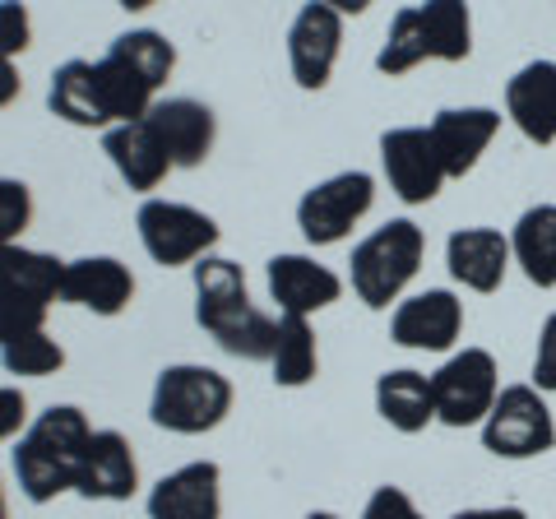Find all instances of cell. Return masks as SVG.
I'll return each mask as SVG.
<instances>
[{"label": "cell", "mask_w": 556, "mask_h": 519, "mask_svg": "<svg viewBox=\"0 0 556 519\" xmlns=\"http://www.w3.org/2000/svg\"><path fill=\"white\" fill-rule=\"evenodd\" d=\"M190 269H195V325L223 353H232L241 362H269L278 320H269L251 302L241 265H232L223 255H204Z\"/></svg>", "instance_id": "6da1fadb"}, {"label": "cell", "mask_w": 556, "mask_h": 519, "mask_svg": "<svg viewBox=\"0 0 556 519\" xmlns=\"http://www.w3.org/2000/svg\"><path fill=\"white\" fill-rule=\"evenodd\" d=\"M89 436L93 427L75 404H56L38 422H28L20 445H14V478H20V492L33 506H47L61 492H75V473Z\"/></svg>", "instance_id": "7a4b0ae2"}, {"label": "cell", "mask_w": 556, "mask_h": 519, "mask_svg": "<svg viewBox=\"0 0 556 519\" xmlns=\"http://www.w3.org/2000/svg\"><path fill=\"white\" fill-rule=\"evenodd\" d=\"M422 255H427V237L413 218H390L367 241H357L353 260H348V279H353L357 302L371 311H386L390 302H399L404 288L417 279V269H422Z\"/></svg>", "instance_id": "3957f363"}, {"label": "cell", "mask_w": 556, "mask_h": 519, "mask_svg": "<svg viewBox=\"0 0 556 519\" xmlns=\"http://www.w3.org/2000/svg\"><path fill=\"white\" fill-rule=\"evenodd\" d=\"M232 413V380L200 367V362H177V367L159 371L153 380L149 418L153 427L172 431V436H204Z\"/></svg>", "instance_id": "277c9868"}, {"label": "cell", "mask_w": 556, "mask_h": 519, "mask_svg": "<svg viewBox=\"0 0 556 519\" xmlns=\"http://www.w3.org/2000/svg\"><path fill=\"white\" fill-rule=\"evenodd\" d=\"M501 394L496 357L486 349H459L450 353L437 371H431V404H437V422L445 427H482Z\"/></svg>", "instance_id": "5b68a950"}, {"label": "cell", "mask_w": 556, "mask_h": 519, "mask_svg": "<svg viewBox=\"0 0 556 519\" xmlns=\"http://www.w3.org/2000/svg\"><path fill=\"white\" fill-rule=\"evenodd\" d=\"M556 445V418L538 385H506L482 422V450L496 459H538Z\"/></svg>", "instance_id": "8992f818"}, {"label": "cell", "mask_w": 556, "mask_h": 519, "mask_svg": "<svg viewBox=\"0 0 556 519\" xmlns=\"http://www.w3.org/2000/svg\"><path fill=\"white\" fill-rule=\"evenodd\" d=\"M376 204V177L371 172H334L298 200V228L311 246H334Z\"/></svg>", "instance_id": "52a82bcc"}, {"label": "cell", "mask_w": 556, "mask_h": 519, "mask_svg": "<svg viewBox=\"0 0 556 519\" xmlns=\"http://www.w3.org/2000/svg\"><path fill=\"white\" fill-rule=\"evenodd\" d=\"M135 228H139V241H144V251L153 265H195L204 260L208 251L218 246V223L190 210V204H177V200H144L135 214Z\"/></svg>", "instance_id": "ba28073f"}, {"label": "cell", "mask_w": 556, "mask_h": 519, "mask_svg": "<svg viewBox=\"0 0 556 519\" xmlns=\"http://www.w3.org/2000/svg\"><path fill=\"white\" fill-rule=\"evenodd\" d=\"M380 167H386V181L404 204H431L450 181L427 126H394L380 135Z\"/></svg>", "instance_id": "9c48e42d"}, {"label": "cell", "mask_w": 556, "mask_h": 519, "mask_svg": "<svg viewBox=\"0 0 556 519\" xmlns=\"http://www.w3.org/2000/svg\"><path fill=\"white\" fill-rule=\"evenodd\" d=\"M459 334H464V302L450 288L413 292L390 316V339L413 353H450Z\"/></svg>", "instance_id": "30bf717a"}, {"label": "cell", "mask_w": 556, "mask_h": 519, "mask_svg": "<svg viewBox=\"0 0 556 519\" xmlns=\"http://www.w3.org/2000/svg\"><path fill=\"white\" fill-rule=\"evenodd\" d=\"M339 47H343V14L320 5V0L302 5L288 28V65H292L298 89H306V93L325 89L329 75H334Z\"/></svg>", "instance_id": "8fae6325"}, {"label": "cell", "mask_w": 556, "mask_h": 519, "mask_svg": "<svg viewBox=\"0 0 556 519\" xmlns=\"http://www.w3.org/2000/svg\"><path fill=\"white\" fill-rule=\"evenodd\" d=\"M269 298L278 302V316H316L343 298V279L329 265H316L311 255H274L265 265Z\"/></svg>", "instance_id": "7c38bea8"}, {"label": "cell", "mask_w": 556, "mask_h": 519, "mask_svg": "<svg viewBox=\"0 0 556 519\" xmlns=\"http://www.w3.org/2000/svg\"><path fill=\"white\" fill-rule=\"evenodd\" d=\"M218 482H223V473L214 459L181 464L177 473H163L149 488L144 510H149V519H218L223 515Z\"/></svg>", "instance_id": "4fadbf2b"}, {"label": "cell", "mask_w": 556, "mask_h": 519, "mask_svg": "<svg viewBox=\"0 0 556 519\" xmlns=\"http://www.w3.org/2000/svg\"><path fill=\"white\" fill-rule=\"evenodd\" d=\"M431 140H437V153L445 163V177H468L482 153L492 149L496 130H501V112L496 107H445L431 116Z\"/></svg>", "instance_id": "5bb4252c"}, {"label": "cell", "mask_w": 556, "mask_h": 519, "mask_svg": "<svg viewBox=\"0 0 556 519\" xmlns=\"http://www.w3.org/2000/svg\"><path fill=\"white\" fill-rule=\"evenodd\" d=\"M139 488V464L135 450L121 431H93L84 445L79 473H75V492L84 501H130Z\"/></svg>", "instance_id": "9a60e30c"}, {"label": "cell", "mask_w": 556, "mask_h": 519, "mask_svg": "<svg viewBox=\"0 0 556 519\" xmlns=\"http://www.w3.org/2000/svg\"><path fill=\"white\" fill-rule=\"evenodd\" d=\"M450 279L468 292H496L506 283V269L515 265L510 237L496 228H455L445 241Z\"/></svg>", "instance_id": "2e32d148"}, {"label": "cell", "mask_w": 556, "mask_h": 519, "mask_svg": "<svg viewBox=\"0 0 556 519\" xmlns=\"http://www.w3.org/2000/svg\"><path fill=\"white\" fill-rule=\"evenodd\" d=\"M130 298H135V279L116 255H84L65 265V279H61L65 306H84L93 316H121Z\"/></svg>", "instance_id": "e0dca14e"}, {"label": "cell", "mask_w": 556, "mask_h": 519, "mask_svg": "<svg viewBox=\"0 0 556 519\" xmlns=\"http://www.w3.org/2000/svg\"><path fill=\"white\" fill-rule=\"evenodd\" d=\"M149 126L159 130V140L167 149L172 167H200L214 149V135H218V121L214 112L195 98H163L149 107Z\"/></svg>", "instance_id": "ac0fdd59"}, {"label": "cell", "mask_w": 556, "mask_h": 519, "mask_svg": "<svg viewBox=\"0 0 556 519\" xmlns=\"http://www.w3.org/2000/svg\"><path fill=\"white\" fill-rule=\"evenodd\" d=\"M506 116L529 144H556V61H529L506 84Z\"/></svg>", "instance_id": "d6986e66"}, {"label": "cell", "mask_w": 556, "mask_h": 519, "mask_svg": "<svg viewBox=\"0 0 556 519\" xmlns=\"http://www.w3.org/2000/svg\"><path fill=\"white\" fill-rule=\"evenodd\" d=\"M102 153L112 159V167L121 172V181L130 190H159L163 177L172 172L167 149L149 121H126V126L102 130Z\"/></svg>", "instance_id": "ffe728a7"}, {"label": "cell", "mask_w": 556, "mask_h": 519, "mask_svg": "<svg viewBox=\"0 0 556 519\" xmlns=\"http://www.w3.org/2000/svg\"><path fill=\"white\" fill-rule=\"evenodd\" d=\"M47 107L61 121L79 130H112L108 107H102V89H98V65L93 61H65L51 75L47 89Z\"/></svg>", "instance_id": "44dd1931"}, {"label": "cell", "mask_w": 556, "mask_h": 519, "mask_svg": "<svg viewBox=\"0 0 556 519\" xmlns=\"http://www.w3.org/2000/svg\"><path fill=\"white\" fill-rule=\"evenodd\" d=\"M376 413L394 431H404V436L427 431L431 422H437V404H431V376L413 371V367L386 371L376 380Z\"/></svg>", "instance_id": "7402d4cb"}, {"label": "cell", "mask_w": 556, "mask_h": 519, "mask_svg": "<svg viewBox=\"0 0 556 519\" xmlns=\"http://www.w3.org/2000/svg\"><path fill=\"white\" fill-rule=\"evenodd\" d=\"M510 255L533 288H556V204H529L510 228Z\"/></svg>", "instance_id": "603a6c76"}, {"label": "cell", "mask_w": 556, "mask_h": 519, "mask_svg": "<svg viewBox=\"0 0 556 519\" xmlns=\"http://www.w3.org/2000/svg\"><path fill=\"white\" fill-rule=\"evenodd\" d=\"M269 371H274V385H283V390H302L316 380L320 349H316V330H311L306 316H278Z\"/></svg>", "instance_id": "cb8c5ba5"}, {"label": "cell", "mask_w": 556, "mask_h": 519, "mask_svg": "<svg viewBox=\"0 0 556 519\" xmlns=\"http://www.w3.org/2000/svg\"><path fill=\"white\" fill-rule=\"evenodd\" d=\"M417 20H422L431 61H445V65L468 61V51H473V14H468L464 0H422Z\"/></svg>", "instance_id": "d4e9b609"}, {"label": "cell", "mask_w": 556, "mask_h": 519, "mask_svg": "<svg viewBox=\"0 0 556 519\" xmlns=\"http://www.w3.org/2000/svg\"><path fill=\"white\" fill-rule=\"evenodd\" d=\"M61 279H65V260L47 251H28L20 241L0 246V288H20L38 302H61Z\"/></svg>", "instance_id": "484cf974"}, {"label": "cell", "mask_w": 556, "mask_h": 519, "mask_svg": "<svg viewBox=\"0 0 556 519\" xmlns=\"http://www.w3.org/2000/svg\"><path fill=\"white\" fill-rule=\"evenodd\" d=\"M108 51H112L121 65H126L130 75L144 79L153 93H159L163 84H167V75L177 71V47H172L163 33H153V28H130V33H121V38H116Z\"/></svg>", "instance_id": "4316f807"}, {"label": "cell", "mask_w": 556, "mask_h": 519, "mask_svg": "<svg viewBox=\"0 0 556 519\" xmlns=\"http://www.w3.org/2000/svg\"><path fill=\"white\" fill-rule=\"evenodd\" d=\"M422 61H431L427 56V38H422V20H417V5H408V10H399L390 20L386 42H380V51H376V71L394 79V75L417 71Z\"/></svg>", "instance_id": "83f0119b"}, {"label": "cell", "mask_w": 556, "mask_h": 519, "mask_svg": "<svg viewBox=\"0 0 556 519\" xmlns=\"http://www.w3.org/2000/svg\"><path fill=\"white\" fill-rule=\"evenodd\" d=\"M0 367L10 376H56L65 367V349L47 330H33L0 349Z\"/></svg>", "instance_id": "f1b7e54d"}, {"label": "cell", "mask_w": 556, "mask_h": 519, "mask_svg": "<svg viewBox=\"0 0 556 519\" xmlns=\"http://www.w3.org/2000/svg\"><path fill=\"white\" fill-rule=\"evenodd\" d=\"M42 325H47V302L28 298L20 288H0V349L33 330H42Z\"/></svg>", "instance_id": "f546056e"}, {"label": "cell", "mask_w": 556, "mask_h": 519, "mask_svg": "<svg viewBox=\"0 0 556 519\" xmlns=\"http://www.w3.org/2000/svg\"><path fill=\"white\" fill-rule=\"evenodd\" d=\"M33 223V195L24 181L0 177V246L5 241H20V232Z\"/></svg>", "instance_id": "4dcf8cb0"}, {"label": "cell", "mask_w": 556, "mask_h": 519, "mask_svg": "<svg viewBox=\"0 0 556 519\" xmlns=\"http://www.w3.org/2000/svg\"><path fill=\"white\" fill-rule=\"evenodd\" d=\"M33 42V20L24 0H0V56H20Z\"/></svg>", "instance_id": "1f68e13d"}, {"label": "cell", "mask_w": 556, "mask_h": 519, "mask_svg": "<svg viewBox=\"0 0 556 519\" xmlns=\"http://www.w3.org/2000/svg\"><path fill=\"white\" fill-rule=\"evenodd\" d=\"M362 519H422V510H417V501L394 488V482H386V488H376L367 496V506H362Z\"/></svg>", "instance_id": "d6a6232c"}, {"label": "cell", "mask_w": 556, "mask_h": 519, "mask_svg": "<svg viewBox=\"0 0 556 519\" xmlns=\"http://www.w3.org/2000/svg\"><path fill=\"white\" fill-rule=\"evenodd\" d=\"M533 385L543 390V394H556V316H547V320H543V330H538Z\"/></svg>", "instance_id": "836d02e7"}, {"label": "cell", "mask_w": 556, "mask_h": 519, "mask_svg": "<svg viewBox=\"0 0 556 519\" xmlns=\"http://www.w3.org/2000/svg\"><path fill=\"white\" fill-rule=\"evenodd\" d=\"M24 422H28V400H24V390L0 385V441L24 436V431H28Z\"/></svg>", "instance_id": "e575fe53"}, {"label": "cell", "mask_w": 556, "mask_h": 519, "mask_svg": "<svg viewBox=\"0 0 556 519\" xmlns=\"http://www.w3.org/2000/svg\"><path fill=\"white\" fill-rule=\"evenodd\" d=\"M20 89H24V79H20V71H14V61L0 56V107H10V102L20 98Z\"/></svg>", "instance_id": "d590c367"}, {"label": "cell", "mask_w": 556, "mask_h": 519, "mask_svg": "<svg viewBox=\"0 0 556 519\" xmlns=\"http://www.w3.org/2000/svg\"><path fill=\"white\" fill-rule=\"evenodd\" d=\"M450 519H529V510H519V506H473V510H455Z\"/></svg>", "instance_id": "8d00e7d4"}, {"label": "cell", "mask_w": 556, "mask_h": 519, "mask_svg": "<svg viewBox=\"0 0 556 519\" xmlns=\"http://www.w3.org/2000/svg\"><path fill=\"white\" fill-rule=\"evenodd\" d=\"M320 5H329L334 14H362V10L371 5V0H320Z\"/></svg>", "instance_id": "74e56055"}, {"label": "cell", "mask_w": 556, "mask_h": 519, "mask_svg": "<svg viewBox=\"0 0 556 519\" xmlns=\"http://www.w3.org/2000/svg\"><path fill=\"white\" fill-rule=\"evenodd\" d=\"M149 5H159V0H121V10H149Z\"/></svg>", "instance_id": "f35d334b"}, {"label": "cell", "mask_w": 556, "mask_h": 519, "mask_svg": "<svg viewBox=\"0 0 556 519\" xmlns=\"http://www.w3.org/2000/svg\"><path fill=\"white\" fill-rule=\"evenodd\" d=\"M306 519H343V515H334V510H311Z\"/></svg>", "instance_id": "ab89813d"}, {"label": "cell", "mask_w": 556, "mask_h": 519, "mask_svg": "<svg viewBox=\"0 0 556 519\" xmlns=\"http://www.w3.org/2000/svg\"><path fill=\"white\" fill-rule=\"evenodd\" d=\"M0 519H10V506H5V482H0Z\"/></svg>", "instance_id": "60d3db41"}]
</instances>
